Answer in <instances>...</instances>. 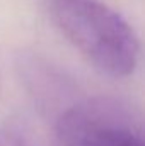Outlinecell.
<instances>
[{"mask_svg": "<svg viewBox=\"0 0 145 146\" xmlns=\"http://www.w3.org/2000/svg\"><path fill=\"white\" fill-rule=\"evenodd\" d=\"M51 21L73 48L111 78H126L138 66L140 41L133 27L99 0H53Z\"/></svg>", "mask_w": 145, "mask_h": 146, "instance_id": "6da1fadb", "label": "cell"}, {"mask_svg": "<svg viewBox=\"0 0 145 146\" xmlns=\"http://www.w3.org/2000/svg\"><path fill=\"white\" fill-rule=\"evenodd\" d=\"M56 146H145L144 122L132 104L109 97H80L55 117Z\"/></svg>", "mask_w": 145, "mask_h": 146, "instance_id": "7a4b0ae2", "label": "cell"}, {"mask_svg": "<svg viewBox=\"0 0 145 146\" xmlns=\"http://www.w3.org/2000/svg\"><path fill=\"white\" fill-rule=\"evenodd\" d=\"M19 70L38 109L46 115H51L53 121L62 110L80 99L72 78L43 60L34 56L24 58L21 60Z\"/></svg>", "mask_w": 145, "mask_h": 146, "instance_id": "3957f363", "label": "cell"}, {"mask_svg": "<svg viewBox=\"0 0 145 146\" xmlns=\"http://www.w3.org/2000/svg\"><path fill=\"white\" fill-rule=\"evenodd\" d=\"M0 146H34L31 129L22 117L12 115L0 124Z\"/></svg>", "mask_w": 145, "mask_h": 146, "instance_id": "277c9868", "label": "cell"}, {"mask_svg": "<svg viewBox=\"0 0 145 146\" xmlns=\"http://www.w3.org/2000/svg\"><path fill=\"white\" fill-rule=\"evenodd\" d=\"M0 92H2V82H0Z\"/></svg>", "mask_w": 145, "mask_h": 146, "instance_id": "5b68a950", "label": "cell"}]
</instances>
